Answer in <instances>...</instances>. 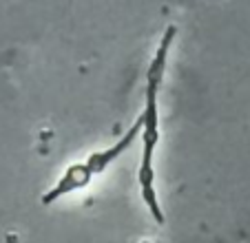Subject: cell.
<instances>
[{"mask_svg":"<svg viewBox=\"0 0 250 243\" xmlns=\"http://www.w3.org/2000/svg\"><path fill=\"white\" fill-rule=\"evenodd\" d=\"M177 27L168 24L162 33V40L157 44V51L153 56L151 64L146 71V89H144V111L140 115L142 122V159H140V170H137V182H140V195L146 203L151 217L155 223H164V215H162L160 201L155 195V170H153V157H155V148L160 142V106H157V98H160V89L164 82V71L166 62H168L170 44L175 40Z\"/></svg>","mask_w":250,"mask_h":243,"instance_id":"6da1fadb","label":"cell"},{"mask_svg":"<svg viewBox=\"0 0 250 243\" xmlns=\"http://www.w3.org/2000/svg\"><path fill=\"white\" fill-rule=\"evenodd\" d=\"M140 128H142V122H140V117H137V122L126 131V135H124L122 140L115 142L113 146H109V148H104V150H98V153H91L84 162H80V164H71L69 168L62 173V177L44 192L40 201H42L44 206H49V203H53V201L60 199V197L71 195V192L82 190L84 186H89L91 179H93L95 175L104 173V170L109 168L115 159L135 142Z\"/></svg>","mask_w":250,"mask_h":243,"instance_id":"7a4b0ae2","label":"cell"}]
</instances>
